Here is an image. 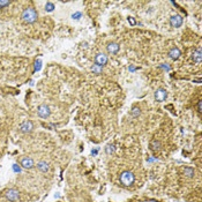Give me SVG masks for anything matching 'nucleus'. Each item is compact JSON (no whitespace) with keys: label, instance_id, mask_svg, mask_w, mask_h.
I'll list each match as a JSON object with an SVG mask.
<instances>
[{"label":"nucleus","instance_id":"obj_1","mask_svg":"<svg viewBox=\"0 0 202 202\" xmlns=\"http://www.w3.org/2000/svg\"><path fill=\"white\" fill-rule=\"evenodd\" d=\"M21 17H22V20L26 23L31 24V23H35L37 21L38 14H37V12H36V9H35L34 7H28L22 12Z\"/></svg>","mask_w":202,"mask_h":202},{"label":"nucleus","instance_id":"obj_2","mask_svg":"<svg viewBox=\"0 0 202 202\" xmlns=\"http://www.w3.org/2000/svg\"><path fill=\"white\" fill-rule=\"evenodd\" d=\"M120 183H121L122 186L125 187H130L132 186L135 181V175H134L133 172L128 171V170H126V171H122L121 175H120Z\"/></svg>","mask_w":202,"mask_h":202},{"label":"nucleus","instance_id":"obj_3","mask_svg":"<svg viewBox=\"0 0 202 202\" xmlns=\"http://www.w3.org/2000/svg\"><path fill=\"white\" fill-rule=\"evenodd\" d=\"M5 196L7 199L8 201L11 202H16L20 199V193L19 191H16L15 188H9L7 191L5 192Z\"/></svg>","mask_w":202,"mask_h":202},{"label":"nucleus","instance_id":"obj_4","mask_svg":"<svg viewBox=\"0 0 202 202\" xmlns=\"http://www.w3.org/2000/svg\"><path fill=\"white\" fill-rule=\"evenodd\" d=\"M37 115L41 118H49L50 115H51V110H50V107L46 104H41L37 107Z\"/></svg>","mask_w":202,"mask_h":202},{"label":"nucleus","instance_id":"obj_5","mask_svg":"<svg viewBox=\"0 0 202 202\" xmlns=\"http://www.w3.org/2000/svg\"><path fill=\"white\" fill-rule=\"evenodd\" d=\"M19 128L22 133H30L31 131L34 130V122L30 121V120H26L20 125Z\"/></svg>","mask_w":202,"mask_h":202},{"label":"nucleus","instance_id":"obj_6","mask_svg":"<svg viewBox=\"0 0 202 202\" xmlns=\"http://www.w3.org/2000/svg\"><path fill=\"white\" fill-rule=\"evenodd\" d=\"M107 60H109V58H107L106 54L104 53H97L95 57V65L97 66H104L107 64Z\"/></svg>","mask_w":202,"mask_h":202},{"label":"nucleus","instance_id":"obj_7","mask_svg":"<svg viewBox=\"0 0 202 202\" xmlns=\"http://www.w3.org/2000/svg\"><path fill=\"white\" fill-rule=\"evenodd\" d=\"M168 97V92L165 89L163 88H160V89H157L156 91H155V99H156L157 102H164L165 99Z\"/></svg>","mask_w":202,"mask_h":202},{"label":"nucleus","instance_id":"obj_8","mask_svg":"<svg viewBox=\"0 0 202 202\" xmlns=\"http://www.w3.org/2000/svg\"><path fill=\"white\" fill-rule=\"evenodd\" d=\"M170 24L173 28H179L183 24V17L180 15H173L170 17Z\"/></svg>","mask_w":202,"mask_h":202},{"label":"nucleus","instance_id":"obj_9","mask_svg":"<svg viewBox=\"0 0 202 202\" xmlns=\"http://www.w3.org/2000/svg\"><path fill=\"white\" fill-rule=\"evenodd\" d=\"M106 50L107 52L111 54H117L119 52V50H120V46H119L118 43H109L106 46Z\"/></svg>","mask_w":202,"mask_h":202},{"label":"nucleus","instance_id":"obj_10","mask_svg":"<svg viewBox=\"0 0 202 202\" xmlns=\"http://www.w3.org/2000/svg\"><path fill=\"white\" fill-rule=\"evenodd\" d=\"M21 165H22L24 169H32L35 166L34 160H32V158H30V157H24V158H22V160H21Z\"/></svg>","mask_w":202,"mask_h":202},{"label":"nucleus","instance_id":"obj_11","mask_svg":"<svg viewBox=\"0 0 202 202\" xmlns=\"http://www.w3.org/2000/svg\"><path fill=\"white\" fill-rule=\"evenodd\" d=\"M180 54H181V52H180V50L178 47H173V49H171L169 51V57L171 58L172 60H178Z\"/></svg>","mask_w":202,"mask_h":202},{"label":"nucleus","instance_id":"obj_12","mask_svg":"<svg viewBox=\"0 0 202 202\" xmlns=\"http://www.w3.org/2000/svg\"><path fill=\"white\" fill-rule=\"evenodd\" d=\"M37 168H38L42 172H44V173L50 171V165L46 163V162H44V160H41V162L37 163Z\"/></svg>","mask_w":202,"mask_h":202},{"label":"nucleus","instance_id":"obj_13","mask_svg":"<svg viewBox=\"0 0 202 202\" xmlns=\"http://www.w3.org/2000/svg\"><path fill=\"white\" fill-rule=\"evenodd\" d=\"M201 57H202L201 49L199 47L196 51H194V53H193V60H194L196 64H201Z\"/></svg>","mask_w":202,"mask_h":202},{"label":"nucleus","instance_id":"obj_14","mask_svg":"<svg viewBox=\"0 0 202 202\" xmlns=\"http://www.w3.org/2000/svg\"><path fill=\"white\" fill-rule=\"evenodd\" d=\"M184 173H185L187 177H190V178H193L194 175H195L194 170H193L192 168H185L184 169Z\"/></svg>","mask_w":202,"mask_h":202},{"label":"nucleus","instance_id":"obj_15","mask_svg":"<svg viewBox=\"0 0 202 202\" xmlns=\"http://www.w3.org/2000/svg\"><path fill=\"white\" fill-rule=\"evenodd\" d=\"M150 147H151V149H153L154 151H156V150H158L160 147V142L157 141V140H153L151 141V143H150Z\"/></svg>","mask_w":202,"mask_h":202},{"label":"nucleus","instance_id":"obj_16","mask_svg":"<svg viewBox=\"0 0 202 202\" xmlns=\"http://www.w3.org/2000/svg\"><path fill=\"white\" fill-rule=\"evenodd\" d=\"M105 153H106L107 155H111V154L115 153V145H106V148H105Z\"/></svg>","mask_w":202,"mask_h":202},{"label":"nucleus","instance_id":"obj_17","mask_svg":"<svg viewBox=\"0 0 202 202\" xmlns=\"http://www.w3.org/2000/svg\"><path fill=\"white\" fill-rule=\"evenodd\" d=\"M91 71H92V73H95V74H101V73H102V67H101V66H97V65H94L91 67Z\"/></svg>","mask_w":202,"mask_h":202},{"label":"nucleus","instance_id":"obj_18","mask_svg":"<svg viewBox=\"0 0 202 202\" xmlns=\"http://www.w3.org/2000/svg\"><path fill=\"white\" fill-rule=\"evenodd\" d=\"M54 9V5L52 2H46L45 5V11L46 12H52Z\"/></svg>","mask_w":202,"mask_h":202},{"label":"nucleus","instance_id":"obj_19","mask_svg":"<svg viewBox=\"0 0 202 202\" xmlns=\"http://www.w3.org/2000/svg\"><path fill=\"white\" fill-rule=\"evenodd\" d=\"M11 5V1L8 0H0V8H5Z\"/></svg>","mask_w":202,"mask_h":202},{"label":"nucleus","instance_id":"obj_20","mask_svg":"<svg viewBox=\"0 0 202 202\" xmlns=\"http://www.w3.org/2000/svg\"><path fill=\"white\" fill-rule=\"evenodd\" d=\"M41 67H42V61L37 60L36 61V64H35V71H39Z\"/></svg>","mask_w":202,"mask_h":202},{"label":"nucleus","instance_id":"obj_21","mask_svg":"<svg viewBox=\"0 0 202 202\" xmlns=\"http://www.w3.org/2000/svg\"><path fill=\"white\" fill-rule=\"evenodd\" d=\"M81 16H82V14H81L80 12H76V13H74V14H73L72 15V17L74 20H79L81 17Z\"/></svg>","mask_w":202,"mask_h":202},{"label":"nucleus","instance_id":"obj_22","mask_svg":"<svg viewBox=\"0 0 202 202\" xmlns=\"http://www.w3.org/2000/svg\"><path fill=\"white\" fill-rule=\"evenodd\" d=\"M132 113H133L134 117H137V116L140 115V109H137V107H134L133 111H132Z\"/></svg>","mask_w":202,"mask_h":202},{"label":"nucleus","instance_id":"obj_23","mask_svg":"<svg viewBox=\"0 0 202 202\" xmlns=\"http://www.w3.org/2000/svg\"><path fill=\"white\" fill-rule=\"evenodd\" d=\"M198 111H199V113H201L202 112V101L201 99L199 101V103H198Z\"/></svg>","mask_w":202,"mask_h":202},{"label":"nucleus","instance_id":"obj_24","mask_svg":"<svg viewBox=\"0 0 202 202\" xmlns=\"http://www.w3.org/2000/svg\"><path fill=\"white\" fill-rule=\"evenodd\" d=\"M128 22H130L132 26H134V24H135V20H134L133 17H128Z\"/></svg>","mask_w":202,"mask_h":202}]
</instances>
